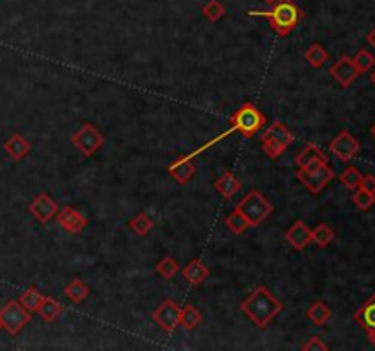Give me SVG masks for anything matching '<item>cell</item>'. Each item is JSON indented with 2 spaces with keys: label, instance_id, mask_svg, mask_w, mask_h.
I'll return each mask as SVG.
<instances>
[{
  "label": "cell",
  "instance_id": "1",
  "mask_svg": "<svg viewBox=\"0 0 375 351\" xmlns=\"http://www.w3.org/2000/svg\"><path fill=\"white\" fill-rule=\"evenodd\" d=\"M244 315L258 327H266L275 316L284 309L282 302L277 296L271 295L264 285L257 287L246 300L240 304Z\"/></svg>",
  "mask_w": 375,
  "mask_h": 351
},
{
  "label": "cell",
  "instance_id": "2",
  "mask_svg": "<svg viewBox=\"0 0 375 351\" xmlns=\"http://www.w3.org/2000/svg\"><path fill=\"white\" fill-rule=\"evenodd\" d=\"M251 15H258L268 19V22L271 24L273 31L280 37L289 35L291 31L300 24L302 21V10L295 4L293 0H277L275 4L271 6L269 11H249Z\"/></svg>",
  "mask_w": 375,
  "mask_h": 351
},
{
  "label": "cell",
  "instance_id": "3",
  "mask_svg": "<svg viewBox=\"0 0 375 351\" xmlns=\"http://www.w3.org/2000/svg\"><path fill=\"white\" fill-rule=\"evenodd\" d=\"M237 210L247 219L249 227H257L273 213V205L260 190H251L238 201Z\"/></svg>",
  "mask_w": 375,
  "mask_h": 351
},
{
  "label": "cell",
  "instance_id": "4",
  "mask_svg": "<svg viewBox=\"0 0 375 351\" xmlns=\"http://www.w3.org/2000/svg\"><path fill=\"white\" fill-rule=\"evenodd\" d=\"M266 116L258 110L255 105L246 102L238 108L237 112L232 114L231 117V130L240 132L244 138H253L260 128L266 125Z\"/></svg>",
  "mask_w": 375,
  "mask_h": 351
},
{
  "label": "cell",
  "instance_id": "5",
  "mask_svg": "<svg viewBox=\"0 0 375 351\" xmlns=\"http://www.w3.org/2000/svg\"><path fill=\"white\" fill-rule=\"evenodd\" d=\"M31 313L22 307L21 302L10 300L8 304L0 309V322H2V327H4L10 335H17L24 330L26 324H30Z\"/></svg>",
  "mask_w": 375,
  "mask_h": 351
},
{
  "label": "cell",
  "instance_id": "6",
  "mask_svg": "<svg viewBox=\"0 0 375 351\" xmlns=\"http://www.w3.org/2000/svg\"><path fill=\"white\" fill-rule=\"evenodd\" d=\"M297 178L304 187L308 188L309 192L319 194L335 178V174L328 163H322L313 168H298Z\"/></svg>",
  "mask_w": 375,
  "mask_h": 351
},
{
  "label": "cell",
  "instance_id": "7",
  "mask_svg": "<svg viewBox=\"0 0 375 351\" xmlns=\"http://www.w3.org/2000/svg\"><path fill=\"white\" fill-rule=\"evenodd\" d=\"M72 143H73V147L77 148L82 156H88V158H90V156H93V154L98 152L99 148L103 147L104 138H103V134L99 132L98 128L88 123V125L81 127L77 132L73 134Z\"/></svg>",
  "mask_w": 375,
  "mask_h": 351
},
{
  "label": "cell",
  "instance_id": "8",
  "mask_svg": "<svg viewBox=\"0 0 375 351\" xmlns=\"http://www.w3.org/2000/svg\"><path fill=\"white\" fill-rule=\"evenodd\" d=\"M180 315H181V307L176 304L174 300H165L161 302L158 307L152 313V321L165 330L167 333H172L176 327L180 326Z\"/></svg>",
  "mask_w": 375,
  "mask_h": 351
},
{
  "label": "cell",
  "instance_id": "9",
  "mask_svg": "<svg viewBox=\"0 0 375 351\" xmlns=\"http://www.w3.org/2000/svg\"><path fill=\"white\" fill-rule=\"evenodd\" d=\"M359 141H357L348 130H342L340 134H337V138L329 143L331 154H333L337 159H340V161H345V163H348L349 159L355 158V154L359 152Z\"/></svg>",
  "mask_w": 375,
  "mask_h": 351
},
{
  "label": "cell",
  "instance_id": "10",
  "mask_svg": "<svg viewBox=\"0 0 375 351\" xmlns=\"http://www.w3.org/2000/svg\"><path fill=\"white\" fill-rule=\"evenodd\" d=\"M329 75L333 77L335 81L339 82L340 87L348 88L351 82L359 77V70L355 68L354 59L348 55H342L339 61L335 62L333 66L329 68Z\"/></svg>",
  "mask_w": 375,
  "mask_h": 351
},
{
  "label": "cell",
  "instance_id": "11",
  "mask_svg": "<svg viewBox=\"0 0 375 351\" xmlns=\"http://www.w3.org/2000/svg\"><path fill=\"white\" fill-rule=\"evenodd\" d=\"M57 210H59V207H57L55 201H53L46 192H41L30 204V213L33 214L41 224H48V222L55 216Z\"/></svg>",
  "mask_w": 375,
  "mask_h": 351
},
{
  "label": "cell",
  "instance_id": "12",
  "mask_svg": "<svg viewBox=\"0 0 375 351\" xmlns=\"http://www.w3.org/2000/svg\"><path fill=\"white\" fill-rule=\"evenodd\" d=\"M322 163H328V158H326V154H324L317 145H313V143L304 145L302 150L295 156V165H297L298 168H313Z\"/></svg>",
  "mask_w": 375,
  "mask_h": 351
},
{
  "label": "cell",
  "instance_id": "13",
  "mask_svg": "<svg viewBox=\"0 0 375 351\" xmlns=\"http://www.w3.org/2000/svg\"><path fill=\"white\" fill-rule=\"evenodd\" d=\"M355 321L368 333V339L375 346V295L360 305V309L355 313Z\"/></svg>",
  "mask_w": 375,
  "mask_h": 351
},
{
  "label": "cell",
  "instance_id": "14",
  "mask_svg": "<svg viewBox=\"0 0 375 351\" xmlns=\"http://www.w3.org/2000/svg\"><path fill=\"white\" fill-rule=\"evenodd\" d=\"M57 222H59V225H61L62 229L72 234L81 233L88 224V219L84 218L79 210L72 209V207H64L61 213L57 214Z\"/></svg>",
  "mask_w": 375,
  "mask_h": 351
},
{
  "label": "cell",
  "instance_id": "15",
  "mask_svg": "<svg viewBox=\"0 0 375 351\" xmlns=\"http://www.w3.org/2000/svg\"><path fill=\"white\" fill-rule=\"evenodd\" d=\"M167 170H169L170 176L181 185H185L187 181H190V178L196 174V167L194 163H192L190 156H180V158L174 159V161L167 167Z\"/></svg>",
  "mask_w": 375,
  "mask_h": 351
},
{
  "label": "cell",
  "instance_id": "16",
  "mask_svg": "<svg viewBox=\"0 0 375 351\" xmlns=\"http://www.w3.org/2000/svg\"><path fill=\"white\" fill-rule=\"evenodd\" d=\"M286 242L297 251H304V247L311 242V229L304 222H295L286 233Z\"/></svg>",
  "mask_w": 375,
  "mask_h": 351
},
{
  "label": "cell",
  "instance_id": "17",
  "mask_svg": "<svg viewBox=\"0 0 375 351\" xmlns=\"http://www.w3.org/2000/svg\"><path fill=\"white\" fill-rule=\"evenodd\" d=\"M262 141H273V143H278V145H282V147L288 148L291 143L295 141V136L293 132L289 130V128H286L280 121H275L273 125H269L268 128H266V132L262 134Z\"/></svg>",
  "mask_w": 375,
  "mask_h": 351
},
{
  "label": "cell",
  "instance_id": "18",
  "mask_svg": "<svg viewBox=\"0 0 375 351\" xmlns=\"http://www.w3.org/2000/svg\"><path fill=\"white\" fill-rule=\"evenodd\" d=\"M183 278H185L190 285L203 284V282L209 278V267H207L201 260H190L189 264L183 267Z\"/></svg>",
  "mask_w": 375,
  "mask_h": 351
},
{
  "label": "cell",
  "instance_id": "19",
  "mask_svg": "<svg viewBox=\"0 0 375 351\" xmlns=\"http://www.w3.org/2000/svg\"><path fill=\"white\" fill-rule=\"evenodd\" d=\"M4 148L11 159L21 161L22 158H26L28 154H30L31 145H30V141H26V139L22 138L21 134H13V136L6 141Z\"/></svg>",
  "mask_w": 375,
  "mask_h": 351
},
{
  "label": "cell",
  "instance_id": "20",
  "mask_svg": "<svg viewBox=\"0 0 375 351\" xmlns=\"http://www.w3.org/2000/svg\"><path fill=\"white\" fill-rule=\"evenodd\" d=\"M240 187H241L240 179L231 172H223L220 178L214 181V188L223 196V198H232V196L240 190Z\"/></svg>",
  "mask_w": 375,
  "mask_h": 351
},
{
  "label": "cell",
  "instance_id": "21",
  "mask_svg": "<svg viewBox=\"0 0 375 351\" xmlns=\"http://www.w3.org/2000/svg\"><path fill=\"white\" fill-rule=\"evenodd\" d=\"M62 311H64V305H62L61 302L55 300V298H52V296H44V300L41 302V305H39L37 313L41 315L42 321L53 322L57 316L61 315Z\"/></svg>",
  "mask_w": 375,
  "mask_h": 351
},
{
  "label": "cell",
  "instance_id": "22",
  "mask_svg": "<svg viewBox=\"0 0 375 351\" xmlns=\"http://www.w3.org/2000/svg\"><path fill=\"white\" fill-rule=\"evenodd\" d=\"M201 321H203V316L198 309H196L194 305L187 304L185 307H181V315H180V326L183 327L185 331H192L196 327L200 326Z\"/></svg>",
  "mask_w": 375,
  "mask_h": 351
},
{
  "label": "cell",
  "instance_id": "23",
  "mask_svg": "<svg viewBox=\"0 0 375 351\" xmlns=\"http://www.w3.org/2000/svg\"><path fill=\"white\" fill-rule=\"evenodd\" d=\"M306 315H308V318L313 322L315 326H324V324L329 321V316H331V309H329L324 302L317 300L309 305V309Z\"/></svg>",
  "mask_w": 375,
  "mask_h": 351
},
{
  "label": "cell",
  "instance_id": "24",
  "mask_svg": "<svg viewBox=\"0 0 375 351\" xmlns=\"http://www.w3.org/2000/svg\"><path fill=\"white\" fill-rule=\"evenodd\" d=\"M64 295H66V298L70 302L79 304V302H82L90 295V287L82 280H73L64 287Z\"/></svg>",
  "mask_w": 375,
  "mask_h": 351
},
{
  "label": "cell",
  "instance_id": "25",
  "mask_svg": "<svg viewBox=\"0 0 375 351\" xmlns=\"http://www.w3.org/2000/svg\"><path fill=\"white\" fill-rule=\"evenodd\" d=\"M335 238L333 229L326 224H319L315 229H311V242L319 245V247H328Z\"/></svg>",
  "mask_w": 375,
  "mask_h": 351
},
{
  "label": "cell",
  "instance_id": "26",
  "mask_svg": "<svg viewBox=\"0 0 375 351\" xmlns=\"http://www.w3.org/2000/svg\"><path fill=\"white\" fill-rule=\"evenodd\" d=\"M304 57H306V61L309 62V66L322 68L324 64H326V61H328V51L324 50V46H320V44H311V46L306 50Z\"/></svg>",
  "mask_w": 375,
  "mask_h": 351
},
{
  "label": "cell",
  "instance_id": "27",
  "mask_svg": "<svg viewBox=\"0 0 375 351\" xmlns=\"http://www.w3.org/2000/svg\"><path fill=\"white\" fill-rule=\"evenodd\" d=\"M42 300H44V295H41V291H37L35 287L26 289L21 295V298H19L22 307H26L30 313H37V309H39V305H41Z\"/></svg>",
  "mask_w": 375,
  "mask_h": 351
},
{
  "label": "cell",
  "instance_id": "28",
  "mask_svg": "<svg viewBox=\"0 0 375 351\" xmlns=\"http://www.w3.org/2000/svg\"><path fill=\"white\" fill-rule=\"evenodd\" d=\"M152 227H154V222H152L149 214L145 213H139L138 216H134L132 222H130V229L134 231L138 236H147V234L152 231Z\"/></svg>",
  "mask_w": 375,
  "mask_h": 351
},
{
  "label": "cell",
  "instance_id": "29",
  "mask_svg": "<svg viewBox=\"0 0 375 351\" xmlns=\"http://www.w3.org/2000/svg\"><path fill=\"white\" fill-rule=\"evenodd\" d=\"M351 201L359 210H370L375 205V194L366 192L363 188H355L354 196H351Z\"/></svg>",
  "mask_w": 375,
  "mask_h": 351
},
{
  "label": "cell",
  "instance_id": "30",
  "mask_svg": "<svg viewBox=\"0 0 375 351\" xmlns=\"http://www.w3.org/2000/svg\"><path fill=\"white\" fill-rule=\"evenodd\" d=\"M178 271H180V265H178V262H176L174 258H170V256H165L160 264L156 265V273H158L161 278H165V280H170Z\"/></svg>",
  "mask_w": 375,
  "mask_h": 351
},
{
  "label": "cell",
  "instance_id": "31",
  "mask_svg": "<svg viewBox=\"0 0 375 351\" xmlns=\"http://www.w3.org/2000/svg\"><path fill=\"white\" fill-rule=\"evenodd\" d=\"M201 13L207 17V21L216 22L226 15V6L221 4L220 0H209V2L201 8Z\"/></svg>",
  "mask_w": 375,
  "mask_h": 351
},
{
  "label": "cell",
  "instance_id": "32",
  "mask_svg": "<svg viewBox=\"0 0 375 351\" xmlns=\"http://www.w3.org/2000/svg\"><path fill=\"white\" fill-rule=\"evenodd\" d=\"M351 59H354V64H355V68L359 70V73L370 71L372 68L375 66V57L372 55L368 50H359L357 53H355V57H351Z\"/></svg>",
  "mask_w": 375,
  "mask_h": 351
},
{
  "label": "cell",
  "instance_id": "33",
  "mask_svg": "<svg viewBox=\"0 0 375 351\" xmlns=\"http://www.w3.org/2000/svg\"><path fill=\"white\" fill-rule=\"evenodd\" d=\"M360 178H363V174L359 172V168H355V167L345 168V170H342V174L339 176L340 183L345 185L346 188H349V190H355V188H359Z\"/></svg>",
  "mask_w": 375,
  "mask_h": 351
},
{
  "label": "cell",
  "instance_id": "34",
  "mask_svg": "<svg viewBox=\"0 0 375 351\" xmlns=\"http://www.w3.org/2000/svg\"><path fill=\"white\" fill-rule=\"evenodd\" d=\"M226 225L235 234H241V233H246V231L249 229V224H247V219L244 218V216H241V214L238 213L237 209L232 210V213L229 214V216H227Z\"/></svg>",
  "mask_w": 375,
  "mask_h": 351
},
{
  "label": "cell",
  "instance_id": "35",
  "mask_svg": "<svg viewBox=\"0 0 375 351\" xmlns=\"http://www.w3.org/2000/svg\"><path fill=\"white\" fill-rule=\"evenodd\" d=\"M262 148H264V152L268 154L269 158H273V159L280 158V156L286 152V147H282V145H278V143H273V141H262Z\"/></svg>",
  "mask_w": 375,
  "mask_h": 351
},
{
  "label": "cell",
  "instance_id": "36",
  "mask_svg": "<svg viewBox=\"0 0 375 351\" xmlns=\"http://www.w3.org/2000/svg\"><path fill=\"white\" fill-rule=\"evenodd\" d=\"M304 351H326L328 350V344H324L319 336H311L306 344L302 346Z\"/></svg>",
  "mask_w": 375,
  "mask_h": 351
},
{
  "label": "cell",
  "instance_id": "37",
  "mask_svg": "<svg viewBox=\"0 0 375 351\" xmlns=\"http://www.w3.org/2000/svg\"><path fill=\"white\" fill-rule=\"evenodd\" d=\"M359 188H363V190H366V192L375 194V176L374 174H366V176H363V178H360Z\"/></svg>",
  "mask_w": 375,
  "mask_h": 351
},
{
  "label": "cell",
  "instance_id": "38",
  "mask_svg": "<svg viewBox=\"0 0 375 351\" xmlns=\"http://www.w3.org/2000/svg\"><path fill=\"white\" fill-rule=\"evenodd\" d=\"M366 41H368V44H370V46L375 50V26L372 28L370 31H368V35H366Z\"/></svg>",
  "mask_w": 375,
  "mask_h": 351
},
{
  "label": "cell",
  "instance_id": "39",
  "mask_svg": "<svg viewBox=\"0 0 375 351\" xmlns=\"http://www.w3.org/2000/svg\"><path fill=\"white\" fill-rule=\"evenodd\" d=\"M370 81H372V82H374V84H375V70H374V71H372V75H370Z\"/></svg>",
  "mask_w": 375,
  "mask_h": 351
},
{
  "label": "cell",
  "instance_id": "40",
  "mask_svg": "<svg viewBox=\"0 0 375 351\" xmlns=\"http://www.w3.org/2000/svg\"><path fill=\"white\" fill-rule=\"evenodd\" d=\"M264 2H266V4H269V6H273L275 2H277V0H264Z\"/></svg>",
  "mask_w": 375,
  "mask_h": 351
},
{
  "label": "cell",
  "instance_id": "41",
  "mask_svg": "<svg viewBox=\"0 0 375 351\" xmlns=\"http://www.w3.org/2000/svg\"><path fill=\"white\" fill-rule=\"evenodd\" d=\"M370 132H372V136H374V138H375V123H374V125H372Z\"/></svg>",
  "mask_w": 375,
  "mask_h": 351
},
{
  "label": "cell",
  "instance_id": "42",
  "mask_svg": "<svg viewBox=\"0 0 375 351\" xmlns=\"http://www.w3.org/2000/svg\"><path fill=\"white\" fill-rule=\"evenodd\" d=\"M0 330H2V322H0Z\"/></svg>",
  "mask_w": 375,
  "mask_h": 351
}]
</instances>
